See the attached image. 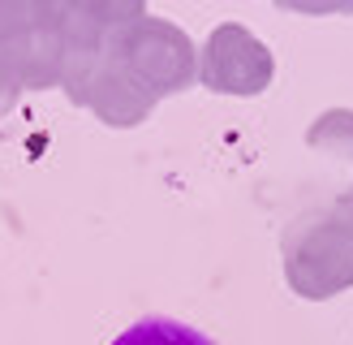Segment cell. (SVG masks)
<instances>
[{
  "label": "cell",
  "mask_w": 353,
  "mask_h": 345,
  "mask_svg": "<svg viewBox=\"0 0 353 345\" xmlns=\"http://www.w3.org/2000/svg\"><path fill=\"white\" fill-rule=\"evenodd\" d=\"M280 255L285 281L297 298L327 302L353 289V190H345L332 207L297 216L280 237Z\"/></svg>",
  "instance_id": "1"
},
{
  "label": "cell",
  "mask_w": 353,
  "mask_h": 345,
  "mask_svg": "<svg viewBox=\"0 0 353 345\" xmlns=\"http://www.w3.org/2000/svg\"><path fill=\"white\" fill-rule=\"evenodd\" d=\"M108 52L125 65V74L155 103L199 82V52H194L190 34L168 17L143 13L125 26H117L108 34Z\"/></svg>",
  "instance_id": "2"
},
{
  "label": "cell",
  "mask_w": 353,
  "mask_h": 345,
  "mask_svg": "<svg viewBox=\"0 0 353 345\" xmlns=\"http://www.w3.org/2000/svg\"><path fill=\"white\" fill-rule=\"evenodd\" d=\"M61 22L52 0H0V69L22 82V91L61 86Z\"/></svg>",
  "instance_id": "3"
},
{
  "label": "cell",
  "mask_w": 353,
  "mask_h": 345,
  "mask_svg": "<svg viewBox=\"0 0 353 345\" xmlns=\"http://www.w3.org/2000/svg\"><path fill=\"white\" fill-rule=\"evenodd\" d=\"M276 78V57L250 26L220 22L199 52V82L216 95H263Z\"/></svg>",
  "instance_id": "4"
},
{
  "label": "cell",
  "mask_w": 353,
  "mask_h": 345,
  "mask_svg": "<svg viewBox=\"0 0 353 345\" xmlns=\"http://www.w3.org/2000/svg\"><path fill=\"white\" fill-rule=\"evenodd\" d=\"M74 103L78 108H91L103 126H117V130L143 126V121L155 112V99L125 74V65H121L112 52L103 57V65L91 74V82L82 86V95Z\"/></svg>",
  "instance_id": "5"
},
{
  "label": "cell",
  "mask_w": 353,
  "mask_h": 345,
  "mask_svg": "<svg viewBox=\"0 0 353 345\" xmlns=\"http://www.w3.org/2000/svg\"><path fill=\"white\" fill-rule=\"evenodd\" d=\"M112 345H216V341H211L207 333H199V328L181 324V319L155 315V319H138V324H130Z\"/></svg>",
  "instance_id": "6"
},
{
  "label": "cell",
  "mask_w": 353,
  "mask_h": 345,
  "mask_svg": "<svg viewBox=\"0 0 353 345\" xmlns=\"http://www.w3.org/2000/svg\"><path fill=\"white\" fill-rule=\"evenodd\" d=\"M306 143H310L314 151L341 155V160L353 164V108H332V112H323V117L306 130Z\"/></svg>",
  "instance_id": "7"
}]
</instances>
